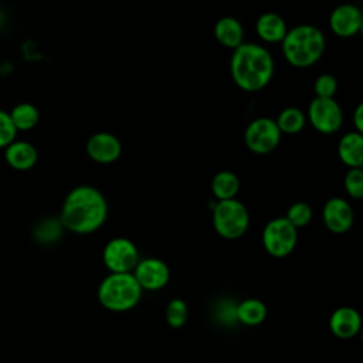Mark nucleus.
I'll return each mask as SVG.
<instances>
[{
    "label": "nucleus",
    "mask_w": 363,
    "mask_h": 363,
    "mask_svg": "<svg viewBox=\"0 0 363 363\" xmlns=\"http://www.w3.org/2000/svg\"><path fill=\"white\" fill-rule=\"evenodd\" d=\"M255 31L265 43H281L288 31L285 20L272 11L264 13L255 23Z\"/></svg>",
    "instance_id": "obj_16"
},
{
    "label": "nucleus",
    "mask_w": 363,
    "mask_h": 363,
    "mask_svg": "<svg viewBox=\"0 0 363 363\" xmlns=\"http://www.w3.org/2000/svg\"><path fill=\"white\" fill-rule=\"evenodd\" d=\"M322 220L329 231L343 234L352 228L354 214L350 204L345 199L332 197L323 206Z\"/></svg>",
    "instance_id": "obj_11"
},
{
    "label": "nucleus",
    "mask_w": 363,
    "mask_h": 363,
    "mask_svg": "<svg viewBox=\"0 0 363 363\" xmlns=\"http://www.w3.org/2000/svg\"><path fill=\"white\" fill-rule=\"evenodd\" d=\"M9 115L17 130H30L38 123L40 119L38 109L28 102L17 104L16 106H13Z\"/></svg>",
    "instance_id": "obj_21"
},
{
    "label": "nucleus",
    "mask_w": 363,
    "mask_h": 363,
    "mask_svg": "<svg viewBox=\"0 0 363 363\" xmlns=\"http://www.w3.org/2000/svg\"><path fill=\"white\" fill-rule=\"evenodd\" d=\"M267 318V306L262 301L248 298L235 305V320L245 326H257Z\"/></svg>",
    "instance_id": "obj_19"
},
{
    "label": "nucleus",
    "mask_w": 363,
    "mask_h": 363,
    "mask_svg": "<svg viewBox=\"0 0 363 363\" xmlns=\"http://www.w3.org/2000/svg\"><path fill=\"white\" fill-rule=\"evenodd\" d=\"M281 44L285 60L296 68L313 65L322 57L326 45L323 33L311 24L288 30Z\"/></svg>",
    "instance_id": "obj_3"
},
{
    "label": "nucleus",
    "mask_w": 363,
    "mask_h": 363,
    "mask_svg": "<svg viewBox=\"0 0 363 363\" xmlns=\"http://www.w3.org/2000/svg\"><path fill=\"white\" fill-rule=\"evenodd\" d=\"M142 291H157L167 285L170 279V269L167 264L159 258L139 259L132 271Z\"/></svg>",
    "instance_id": "obj_10"
},
{
    "label": "nucleus",
    "mask_w": 363,
    "mask_h": 363,
    "mask_svg": "<svg viewBox=\"0 0 363 363\" xmlns=\"http://www.w3.org/2000/svg\"><path fill=\"white\" fill-rule=\"evenodd\" d=\"M86 155L96 163L108 164L118 160L122 153V145L119 139L109 132L94 133L85 145Z\"/></svg>",
    "instance_id": "obj_12"
},
{
    "label": "nucleus",
    "mask_w": 363,
    "mask_h": 363,
    "mask_svg": "<svg viewBox=\"0 0 363 363\" xmlns=\"http://www.w3.org/2000/svg\"><path fill=\"white\" fill-rule=\"evenodd\" d=\"M61 223H57L55 220H44L38 224V227L35 228V235L40 240H54L55 237L60 235V230H61Z\"/></svg>",
    "instance_id": "obj_28"
},
{
    "label": "nucleus",
    "mask_w": 363,
    "mask_h": 363,
    "mask_svg": "<svg viewBox=\"0 0 363 363\" xmlns=\"http://www.w3.org/2000/svg\"><path fill=\"white\" fill-rule=\"evenodd\" d=\"M102 261L109 272H132L139 261V251L129 238L116 237L104 247Z\"/></svg>",
    "instance_id": "obj_9"
},
{
    "label": "nucleus",
    "mask_w": 363,
    "mask_h": 363,
    "mask_svg": "<svg viewBox=\"0 0 363 363\" xmlns=\"http://www.w3.org/2000/svg\"><path fill=\"white\" fill-rule=\"evenodd\" d=\"M17 129L14 128L9 112L0 109V149L7 147L13 140H16Z\"/></svg>",
    "instance_id": "obj_27"
},
{
    "label": "nucleus",
    "mask_w": 363,
    "mask_h": 363,
    "mask_svg": "<svg viewBox=\"0 0 363 363\" xmlns=\"http://www.w3.org/2000/svg\"><path fill=\"white\" fill-rule=\"evenodd\" d=\"M308 119L318 132L330 135L340 129L343 112L333 98L315 96L308 106Z\"/></svg>",
    "instance_id": "obj_8"
},
{
    "label": "nucleus",
    "mask_w": 363,
    "mask_h": 363,
    "mask_svg": "<svg viewBox=\"0 0 363 363\" xmlns=\"http://www.w3.org/2000/svg\"><path fill=\"white\" fill-rule=\"evenodd\" d=\"M240 191V180L238 176L230 170H221L214 174L211 180V193L220 200L235 199Z\"/></svg>",
    "instance_id": "obj_20"
},
{
    "label": "nucleus",
    "mask_w": 363,
    "mask_h": 363,
    "mask_svg": "<svg viewBox=\"0 0 363 363\" xmlns=\"http://www.w3.org/2000/svg\"><path fill=\"white\" fill-rule=\"evenodd\" d=\"M296 242L298 230L285 217L269 220L262 230V245L275 258L289 255L295 250Z\"/></svg>",
    "instance_id": "obj_6"
},
{
    "label": "nucleus",
    "mask_w": 363,
    "mask_h": 363,
    "mask_svg": "<svg viewBox=\"0 0 363 363\" xmlns=\"http://www.w3.org/2000/svg\"><path fill=\"white\" fill-rule=\"evenodd\" d=\"M329 26L330 30L339 37H353L362 30V11L353 4H340L332 11Z\"/></svg>",
    "instance_id": "obj_13"
},
{
    "label": "nucleus",
    "mask_w": 363,
    "mask_h": 363,
    "mask_svg": "<svg viewBox=\"0 0 363 363\" xmlns=\"http://www.w3.org/2000/svg\"><path fill=\"white\" fill-rule=\"evenodd\" d=\"M345 189L347 194L356 200L363 197V172L362 167L349 169L345 176Z\"/></svg>",
    "instance_id": "obj_25"
},
{
    "label": "nucleus",
    "mask_w": 363,
    "mask_h": 363,
    "mask_svg": "<svg viewBox=\"0 0 363 363\" xmlns=\"http://www.w3.org/2000/svg\"><path fill=\"white\" fill-rule=\"evenodd\" d=\"M250 225V213L237 199L220 200L213 206V227L225 240H237Z\"/></svg>",
    "instance_id": "obj_5"
},
{
    "label": "nucleus",
    "mask_w": 363,
    "mask_h": 363,
    "mask_svg": "<svg viewBox=\"0 0 363 363\" xmlns=\"http://www.w3.org/2000/svg\"><path fill=\"white\" fill-rule=\"evenodd\" d=\"M96 296L105 309L126 312L139 303L142 288L132 272H111L101 281Z\"/></svg>",
    "instance_id": "obj_4"
},
{
    "label": "nucleus",
    "mask_w": 363,
    "mask_h": 363,
    "mask_svg": "<svg viewBox=\"0 0 363 363\" xmlns=\"http://www.w3.org/2000/svg\"><path fill=\"white\" fill-rule=\"evenodd\" d=\"M274 58L259 44L242 43L234 48L230 71L238 88L247 92H257L265 88L274 75Z\"/></svg>",
    "instance_id": "obj_2"
},
{
    "label": "nucleus",
    "mask_w": 363,
    "mask_h": 363,
    "mask_svg": "<svg viewBox=\"0 0 363 363\" xmlns=\"http://www.w3.org/2000/svg\"><path fill=\"white\" fill-rule=\"evenodd\" d=\"M4 149L7 164L16 170H28L37 163V149L27 140H13Z\"/></svg>",
    "instance_id": "obj_15"
},
{
    "label": "nucleus",
    "mask_w": 363,
    "mask_h": 363,
    "mask_svg": "<svg viewBox=\"0 0 363 363\" xmlns=\"http://www.w3.org/2000/svg\"><path fill=\"white\" fill-rule=\"evenodd\" d=\"M360 326L362 318L352 306H340L335 309L329 318V329L339 339H350L356 336Z\"/></svg>",
    "instance_id": "obj_14"
},
{
    "label": "nucleus",
    "mask_w": 363,
    "mask_h": 363,
    "mask_svg": "<svg viewBox=\"0 0 363 363\" xmlns=\"http://www.w3.org/2000/svg\"><path fill=\"white\" fill-rule=\"evenodd\" d=\"M281 132L271 118H257L247 126L244 132V142L245 146L257 153V155H267L271 153L281 140Z\"/></svg>",
    "instance_id": "obj_7"
},
{
    "label": "nucleus",
    "mask_w": 363,
    "mask_h": 363,
    "mask_svg": "<svg viewBox=\"0 0 363 363\" xmlns=\"http://www.w3.org/2000/svg\"><path fill=\"white\" fill-rule=\"evenodd\" d=\"M275 123H277L281 133L295 135V133H299L305 128L306 116L299 108L289 106V108H285L278 115Z\"/></svg>",
    "instance_id": "obj_22"
},
{
    "label": "nucleus",
    "mask_w": 363,
    "mask_h": 363,
    "mask_svg": "<svg viewBox=\"0 0 363 363\" xmlns=\"http://www.w3.org/2000/svg\"><path fill=\"white\" fill-rule=\"evenodd\" d=\"M353 125L356 132L362 133L363 130V105L362 104H359L353 112Z\"/></svg>",
    "instance_id": "obj_29"
},
{
    "label": "nucleus",
    "mask_w": 363,
    "mask_h": 363,
    "mask_svg": "<svg viewBox=\"0 0 363 363\" xmlns=\"http://www.w3.org/2000/svg\"><path fill=\"white\" fill-rule=\"evenodd\" d=\"M337 153L340 160L349 166V169L353 167H362L363 164V136L359 132H349L342 136L339 145H337Z\"/></svg>",
    "instance_id": "obj_17"
},
{
    "label": "nucleus",
    "mask_w": 363,
    "mask_h": 363,
    "mask_svg": "<svg viewBox=\"0 0 363 363\" xmlns=\"http://www.w3.org/2000/svg\"><path fill=\"white\" fill-rule=\"evenodd\" d=\"M187 316H189V309L183 299L174 298L167 303L166 311H164V318H166V322L169 326H172L174 329L182 328L186 323Z\"/></svg>",
    "instance_id": "obj_23"
},
{
    "label": "nucleus",
    "mask_w": 363,
    "mask_h": 363,
    "mask_svg": "<svg viewBox=\"0 0 363 363\" xmlns=\"http://www.w3.org/2000/svg\"><path fill=\"white\" fill-rule=\"evenodd\" d=\"M285 218L298 230L302 227H306L312 220V208L305 201H296L291 204V207L286 211Z\"/></svg>",
    "instance_id": "obj_24"
},
{
    "label": "nucleus",
    "mask_w": 363,
    "mask_h": 363,
    "mask_svg": "<svg viewBox=\"0 0 363 363\" xmlns=\"http://www.w3.org/2000/svg\"><path fill=\"white\" fill-rule=\"evenodd\" d=\"M108 217L105 196L94 186L81 184L69 190L61 207L60 223L75 234H89L101 228Z\"/></svg>",
    "instance_id": "obj_1"
},
{
    "label": "nucleus",
    "mask_w": 363,
    "mask_h": 363,
    "mask_svg": "<svg viewBox=\"0 0 363 363\" xmlns=\"http://www.w3.org/2000/svg\"><path fill=\"white\" fill-rule=\"evenodd\" d=\"M337 89V82L336 78L330 74H322L316 78L313 84V91L315 95L319 98H333Z\"/></svg>",
    "instance_id": "obj_26"
},
{
    "label": "nucleus",
    "mask_w": 363,
    "mask_h": 363,
    "mask_svg": "<svg viewBox=\"0 0 363 363\" xmlns=\"http://www.w3.org/2000/svg\"><path fill=\"white\" fill-rule=\"evenodd\" d=\"M214 35L221 45L234 50L240 44H242L244 28L237 18L227 16L217 20L214 26Z\"/></svg>",
    "instance_id": "obj_18"
}]
</instances>
